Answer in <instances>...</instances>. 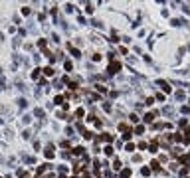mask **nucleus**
<instances>
[{
    "label": "nucleus",
    "instance_id": "39448f33",
    "mask_svg": "<svg viewBox=\"0 0 190 178\" xmlns=\"http://www.w3.org/2000/svg\"><path fill=\"white\" fill-rule=\"evenodd\" d=\"M157 151H159V143L153 141V143H151V153H157Z\"/></svg>",
    "mask_w": 190,
    "mask_h": 178
},
{
    "label": "nucleus",
    "instance_id": "4468645a",
    "mask_svg": "<svg viewBox=\"0 0 190 178\" xmlns=\"http://www.w3.org/2000/svg\"><path fill=\"white\" fill-rule=\"evenodd\" d=\"M32 77L38 79V77H40V69H34V71H32Z\"/></svg>",
    "mask_w": 190,
    "mask_h": 178
},
{
    "label": "nucleus",
    "instance_id": "f3484780",
    "mask_svg": "<svg viewBox=\"0 0 190 178\" xmlns=\"http://www.w3.org/2000/svg\"><path fill=\"white\" fill-rule=\"evenodd\" d=\"M151 166H153V168H155V170H159V168H161V166H159V162H157V160H153V162H151Z\"/></svg>",
    "mask_w": 190,
    "mask_h": 178
},
{
    "label": "nucleus",
    "instance_id": "f03ea898",
    "mask_svg": "<svg viewBox=\"0 0 190 178\" xmlns=\"http://www.w3.org/2000/svg\"><path fill=\"white\" fill-rule=\"evenodd\" d=\"M44 154H46V156H48V158H54V147H52V145H48V147H46V151H44Z\"/></svg>",
    "mask_w": 190,
    "mask_h": 178
},
{
    "label": "nucleus",
    "instance_id": "f8f14e48",
    "mask_svg": "<svg viewBox=\"0 0 190 178\" xmlns=\"http://www.w3.org/2000/svg\"><path fill=\"white\" fill-rule=\"evenodd\" d=\"M135 133H137V135H141V133H145V127H143V125H139V127L135 129Z\"/></svg>",
    "mask_w": 190,
    "mask_h": 178
},
{
    "label": "nucleus",
    "instance_id": "423d86ee",
    "mask_svg": "<svg viewBox=\"0 0 190 178\" xmlns=\"http://www.w3.org/2000/svg\"><path fill=\"white\" fill-rule=\"evenodd\" d=\"M119 131H125V133H127V131H131V127H129L127 123H121V125H119Z\"/></svg>",
    "mask_w": 190,
    "mask_h": 178
},
{
    "label": "nucleus",
    "instance_id": "7ed1b4c3",
    "mask_svg": "<svg viewBox=\"0 0 190 178\" xmlns=\"http://www.w3.org/2000/svg\"><path fill=\"white\" fill-rule=\"evenodd\" d=\"M83 153H85L83 147H75V149H73V154H75V156H79V154H83Z\"/></svg>",
    "mask_w": 190,
    "mask_h": 178
},
{
    "label": "nucleus",
    "instance_id": "dca6fc26",
    "mask_svg": "<svg viewBox=\"0 0 190 178\" xmlns=\"http://www.w3.org/2000/svg\"><path fill=\"white\" fill-rule=\"evenodd\" d=\"M83 137H85V139H87V141H89V139H91V137H93V135H91V133H89V131H83Z\"/></svg>",
    "mask_w": 190,
    "mask_h": 178
},
{
    "label": "nucleus",
    "instance_id": "a211bd4d",
    "mask_svg": "<svg viewBox=\"0 0 190 178\" xmlns=\"http://www.w3.org/2000/svg\"><path fill=\"white\" fill-rule=\"evenodd\" d=\"M131 121H133V123H139V117H137L135 113H133V115H131Z\"/></svg>",
    "mask_w": 190,
    "mask_h": 178
},
{
    "label": "nucleus",
    "instance_id": "1a4fd4ad",
    "mask_svg": "<svg viewBox=\"0 0 190 178\" xmlns=\"http://www.w3.org/2000/svg\"><path fill=\"white\" fill-rule=\"evenodd\" d=\"M153 119H155V113H149V115H145V121H147V123H151Z\"/></svg>",
    "mask_w": 190,
    "mask_h": 178
},
{
    "label": "nucleus",
    "instance_id": "20e7f679",
    "mask_svg": "<svg viewBox=\"0 0 190 178\" xmlns=\"http://www.w3.org/2000/svg\"><path fill=\"white\" fill-rule=\"evenodd\" d=\"M121 178H131V168H125L121 172Z\"/></svg>",
    "mask_w": 190,
    "mask_h": 178
},
{
    "label": "nucleus",
    "instance_id": "6e6552de",
    "mask_svg": "<svg viewBox=\"0 0 190 178\" xmlns=\"http://www.w3.org/2000/svg\"><path fill=\"white\" fill-rule=\"evenodd\" d=\"M161 87H163L164 93H170V87H168V83H164V81H163V83H161Z\"/></svg>",
    "mask_w": 190,
    "mask_h": 178
},
{
    "label": "nucleus",
    "instance_id": "ddd939ff",
    "mask_svg": "<svg viewBox=\"0 0 190 178\" xmlns=\"http://www.w3.org/2000/svg\"><path fill=\"white\" fill-rule=\"evenodd\" d=\"M131 135H133V131H127V133L123 135V139H125V141H129V139H131Z\"/></svg>",
    "mask_w": 190,
    "mask_h": 178
},
{
    "label": "nucleus",
    "instance_id": "2eb2a0df",
    "mask_svg": "<svg viewBox=\"0 0 190 178\" xmlns=\"http://www.w3.org/2000/svg\"><path fill=\"white\" fill-rule=\"evenodd\" d=\"M55 103H57V105H63V97H61V95H57V97H55Z\"/></svg>",
    "mask_w": 190,
    "mask_h": 178
},
{
    "label": "nucleus",
    "instance_id": "9d476101",
    "mask_svg": "<svg viewBox=\"0 0 190 178\" xmlns=\"http://www.w3.org/2000/svg\"><path fill=\"white\" fill-rule=\"evenodd\" d=\"M125 151H129V153L135 151V145H133V143H127V145H125Z\"/></svg>",
    "mask_w": 190,
    "mask_h": 178
},
{
    "label": "nucleus",
    "instance_id": "0eeeda50",
    "mask_svg": "<svg viewBox=\"0 0 190 178\" xmlns=\"http://www.w3.org/2000/svg\"><path fill=\"white\" fill-rule=\"evenodd\" d=\"M44 73H46V75H48V77H52V75H54V69H52V67L48 65V67L44 69Z\"/></svg>",
    "mask_w": 190,
    "mask_h": 178
},
{
    "label": "nucleus",
    "instance_id": "9b49d317",
    "mask_svg": "<svg viewBox=\"0 0 190 178\" xmlns=\"http://www.w3.org/2000/svg\"><path fill=\"white\" fill-rule=\"evenodd\" d=\"M105 154H107V156H111V154H113V147H111V145H107V147H105Z\"/></svg>",
    "mask_w": 190,
    "mask_h": 178
},
{
    "label": "nucleus",
    "instance_id": "f257e3e1",
    "mask_svg": "<svg viewBox=\"0 0 190 178\" xmlns=\"http://www.w3.org/2000/svg\"><path fill=\"white\" fill-rule=\"evenodd\" d=\"M119 69H121V63H119V61H111V65H109V71H111V73H117Z\"/></svg>",
    "mask_w": 190,
    "mask_h": 178
}]
</instances>
